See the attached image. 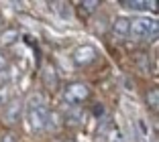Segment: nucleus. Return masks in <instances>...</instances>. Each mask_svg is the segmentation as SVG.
<instances>
[{
    "mask_svg": "<svg viewBox=\"0 0 159 142\" xmlns=\"http://www.w3.org/2000/svg\"><path fill=\"white\" fill-rule=\"evenodd\" d=\"M147 105H149L151 110H157V105H159V92L157 89H151L149 93H147Z\"/></svg>",
    "mask_w": 159,
    "mask_h": 142,
    "instance_id": "obj_13",
    "label": "nucleus"
},
{
    "mask_svg": "<svg viewBox=\"0 0 159 142\" xmlns=\"http://www.w3.org/2000/svg\"><path fill=\"white\" fill-rule=\"evenodd\" d=\"M25 110H27V122L29 128L39 132L47 126V116H49V110H47V100L43 93L35 92L29 96L27 104H25Z\"/></svg>",
    "mask_w": 159,
    "mask_h": 142,
    "instance_id": "obj_1",
    "label": "nucleus"
},
{
    "mask_svg": "<svg viewBox=\"0 0 159 142\" xmlns=\"http://www.w3.org/2000/svg\"><path fill=\"white\" fill-rule=\"evenodd\" d=\"M94 114H96V116H104V105H102V104H96V108H94Z\"/></svg>",
    "mask_w": 159,
    "mask_h": 142,
    "instance_id": "obj_16",
    "label": "nucleus"
},
{
    "mask_svg": "<svg viewBox=\"0 0 159 142\" xmlns=\"http://www.w3.org/2000/svg\"><path fill=\"white\" fill-rule=\"evenodd\" d=\"M129 35L137 41H149L157 35V23L151 19H137L131 20V27H129Z\"/></svg>",
    "mask_w": 159,
    "mask_h": 142,
    "instance_id": "obj_2",
    "label": "nucleus"
},
{
    "mask_svg": "<svg viewBox=\"0 0 159 142\" xmlns=\"http://www.w3.org/2000/svg\"><path fill=\"white\" fill-rule=\"evenodd\" d=\"M129 27H131V20L125 19V16H118L112 23V32L116 37H126L129 35Z\"/></svg>",
    "mask_w": 159,
    "mask_h": 142,
    "instance_id": "obj_6",
    "label": "nucleus"
},
{
    "mask_svg": "<svg viewBox=\"0 0 159 142\" xmlns=\"http://www.w3.org/2000/svg\"><path fill=\"white\" fill-rule=\"evenodd\" d=\"M137 132H139L141 140L143 142H149L151 140V128H149V122L145 118H139L137 120Z\"/></svg>",
    "mask_w": 159,
    "mask_h": 142,
    "instance_id": "obj_9",
    "label": "nucleus"
},
{
    "mask_svg": "<svg viewBox=\"0 0 159 142\" xmlns=\"http://www.w3.org/2000/svg\"><path fill=\"white\" fill-rule=\"evenodd\" d=\"M129 10H155V2H137V0H125L120 2Z\"/></svg>",
    "mask_w": 159,
    "mask_h": 142,
    "instance_id": "obj_8",
    "label": "nucleus"
},
{
    "mask_svg": "<svg viewBox=\"0 0 159 142\" xmlns=\"http://www.w3.org/2000/svg\"><path fill=\"white\" fill-rule=\"evenodd\" d=\"M53 12L59 16L61 20H71V16H74V12H71V6L67 4V2H55L53 4Z\"/></svg>",
    "mask_w": 159,
    "mask_h": 142,
    "instance_id": "obj_7",
    "label": "nucleus"
},
{
    "mask_svg": "<svg viewBox=\"0 0 159 142\" xmlns=\"http://www.w3.org/2000/svg\"><path fill=\"white\" fill-rule=\"evenodd\" d=\"M14 77L12 71H6V69H0V85H6L10 79Z\"/></svg>",
    "mask_w": 159,
    "mask_h": 142,
    "instance_id": "obj_14",
    "label": "nucleus"
},
{
    "mask_svg": "<svg viewBox=\"0 0 159 142\" xmlns=\"http://www.w3.org/2000/svg\"><path fill=\"white\" fill-rule=\"evenodd\" d=\"M98 4L100 2H96V0H92V2H82V8H86V12H92Z\"/></svg>",
    "mask_w": 159,
    "mask_h": 142,
    "instance_id": "obj_15",
    "label": "nucleus"
},
{
    "mask_svg": "<svg viewBox=\"0 0 159 142\" xmlns=\"http://www.w3.org/2000/svg\"><path fill=\"white\" fill-rule=\"evenodd\" d=\"M0 24H2V19H0Z\"/></svg>",
    "mask_w": 159,
    "mask_h": 142,
    "instance_id": "obj_20",
    "label": "nucleus"
},
{
    "mask_svg": "<svg viewBox=\"0 0 159 142\" xmlns=\"http://www.w3.org/2000/svg\"><path fill=\"white\" fill-rule=\"evenodd\" d=\"M12 138H14V136H10V134H8V136H4V142H14Z\"/></svg>",
    "mask_w": 159,
    "mask_h": 142,
    "instance_id": "obj_18",
    "label": "nucleus"
},
{
    "mask_svg": "<svg viewBox=\"0 0 159 142\" xmlns=\"http://www.w3.org/2000/svg\"><path fill=\"white\" fill-rule=\"evenodd\" d=\"M104 138H106L108 142H125V136H122L120 128H118V126H114V124L108 128V132L104 134Z\"/></svg>",
    "mask_w": 159,
    "mask_h": 142,
    "instance_id": "obj_11",
    "label": "nucleus"
},
{
    "mask_svg": "<svg viewBox=\"0 0 159 142\" xmlns=\"http://www.w3.org/2000/svg\"><path fill=\"white\" fill-rule=\"evenodd\" d=\"M66 142H74V140H66Z\"/></svg>",
    "mask_w": 159,
    "mask_h": 142,
    "instance_id": "obj_19",
    "label": "nucleus"
},
{
    "mask_svg": "<svg viewBox=\"0 0 159 142\" xmlns=\"http://www.w3.org/2000/svg\"><path fill=\"white\" fill-rule=\"evenodd\" d=\"M96 57H98V53H96V49L92 45H82L74 51V63L78 67H86V65L94 63Z\"/></svg>",
    "mask_w": 159,
    "mask_h": 142,
    "instance_id": "obj_4",
    "label": "nucleus"
},
{
    "mask_svg": "<svg viewBox=\"0 0 159 142\" xmlns=\"http://www.w3.org/2000/svg\"><path fill=\"white\" fill-rule=\"evenodd\" d=\"M23 110H25V104L20 100L6 101V105H4V120H6V124H19L20 116H23Z\"/></svg>",
    "mask_w": 159,
    "mask_h": 142,
    "instance_id": "obj_5",
    "label": "nucleus"
},
{
    "mask_svg": "<svg viewBox=\"0 0 159 142\" xmlns=\"http://www.w3.org/2000/svg\"><path fill=\"white\" fill-rule=\"evenodd\" d=\"M4 65H6V59H4V55H2V53H0V69L4 67Z\"/></svg>",
    "mask_w": 159,
    "mask_h": 142,
    "instance_id": "obj_17",
    "label": "nucleus"
},
{
    "mask_svg": "<svg viewBox=\"0 0 159 142\" xmlns=\"http://www.w3.org/2000/svg\"><path fill=\"white\" fill-rule=\"evenodd\" d=\"M43 81H45V85L49 87V89H57V73L53 67H45V71H43Z\"/></svg>",
    "mask_w": 159,
    "mask_h": 142,
    "instance_id": "obj_10",
    "label": "nucleus"
},
{
    "mask_svg": "<svg viewBox=\"0 0 159 142\" xmlns=\"http://www.w3.org/2000/svg\"><path fill=\"white\" fill-rule=\"evenodd\" d=\"M88 96H90L88 85H84V83H71L66 89V93H63V100H66V104L75 105V104H80V101H84Z\"/></svg>",
    "mask_w": 159,
    "mask_h": 142,
    "instance_id": "obj_3",
    "label": "nucleus"
},
{
    "mask_svg": "<svg viewBox=\"0 0 159 142\" xmlns=\"http://www.w3.org/2000/svg\"><path fill=\"white\" fill-rule=\"evenodd\" d=\"M19 37H20V32L19 31H14V28H10V31H4L2 32V45H10V43H14V41H19Z\"/></svg>",
    "mask_w": 159,
    "mask_h": 142,
    "instance_id": "obj_12",
    "label": "nucleus"
}]
</instances>
